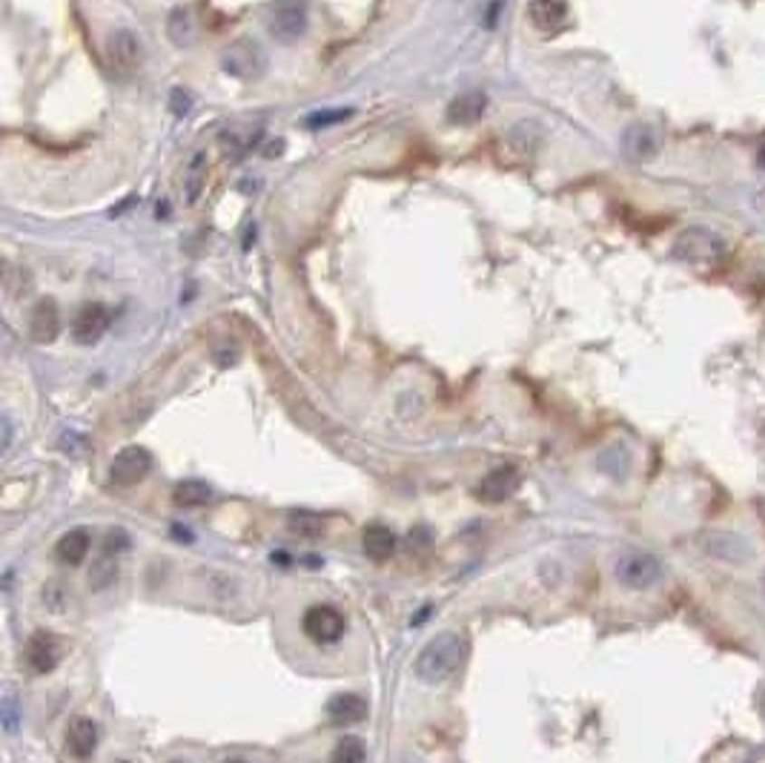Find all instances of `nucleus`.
Wrapping results in <instances>:
<instances>
[{
	"mask_svg": "<svg viewBox=\"0 0 765 763\" xmlns=\"http://www.w3.org/2000/svg\"><path fill=\"white\" fill-rule=\"evenodd\" d=\"M464 661H467V640L456 632H442L419 652L413 671L422 683L442 686L464 666Z\"/></svg>",
	"mask_w": 765,
	"mask_h": 763,
	"instance_id": "1",
	"label": "nucleus"
},
{
	"mask_svg": "<svg viewBox=\"0 0 765 763\" xmlns=\"http://www.w3.org/2000/svg\"><path fill=\"white\" fill-rule=\"evenodd\" d=\"M614 577L619 585L631 588V592H648V588H654L663 580V563L648 551H628L617 560Z\"/></svg>",
	"mask_w": 765,
	"mask_h": 763,
	"instance_id": "2",
	"label": "nucleus"
},
{
	"mask_svg": "<svg viewBox=\"0 0 765 763\" xmlns=\"http://www.w3.org/2000/svg\"><path fill=\"white\" fill-rule=\"evenodd\" d=\"M722 253H725V245L711 230H705V227L685 230L680 238H676V245H674V256L680 258V262L697 265V267L720 262Z\"/></svg>",
	"mask_w": 765,
	"mask_h": 763,
	"instance_id": "3",
	"label": "nucleus"
},
{
	"mask_svg": "<svg viewBox=\"0 0 765 763\" xmlns=\"http://www.w3.org/2000/svg\"><path fill=\"white\" fill-rule=\"evenodd\" d=\"M301 629L304 634L312 640V643H319V646H330V643H339V640L344 637V629H347V620L339 609H333V605H310V609L304 612L301 617Z\"/></svg>",
	"mask_w": 765,
	"mask_h": 763,
	"instance_id": "4",
	"label": "nucleus"
},
{
	"mask_svg": "<svg viewBox=\"0 0 765 763\" xmlns=\"http://www.w3.org/2000/svg\"><path fill=\"white\" fill-rule=\"evenodd\" d=\"M267 29L275 41L292 43L307 32V4L304 0H278L270 12Z\"/></svg>",
	"mask_w": 765,
	"mask_h": 763,
	"instance_id": "5",
	"label": "nucleus"
},
{
	"mask_svg": "<svg viewBox=\"0 0 765 763\" xmlns=\"http://www.w3.org/2000/svg\"><path fill=\"white\" fill-rule=\"evenodd\" d=\"M107 61H110L115 75H132L135 69L141 66V61H144L141 38H138V34L129 32V29L112 32L110 43H107Z\"/></svg>",
	"mask_w": 765,
	"mask_h": 763,
	"instance_id": "6",
	"label": "nucleus"
},
{
	"mask_svg": "<svg viewBox=\"0 0 765 763\" xmlns=\"http://www.w3.org/2000/svg\"><path fill=\"white\" fill-rule=\"evenodd\" d=\"M152 468V457L149 450L141 445H129L124 450H118L112 468H110V479L118 485V488H132V485L141 482Z\"/></svg>",
	"mask_w": 765,
	"mask_h": 763,
	"instance_id": "7",
	"label": "nucleus"
},
{
	"mask_svg": "<svg viewBox=\"0 0 765 763\" xmlns=\"http://www.w3.org/2000/svg\"><path fill=\"white\" fill-rule=\"evenodd\" d=\"M110 324H112L110 307L100 304V302H92V304L81 307V314L75 316V322H72V339H75L78 344H95L103 333L110 331Z\"/></svg>",
	"mask_w": 765,
	"mask_h": 763,
	"instance_id": "8",
	"label": "nucleus"
},
{
	"mask_svg": "<svg viewBox=\"0 0 765 763\" xmlns=\"http://www.w3.org/2000/svg\"><path fill=\"white\" fill-rule=\"evenodd\" d=\"M95 749H98V723L86 715H75L66 726V752L78 760H86L95 755Z\"/></svg>",
	"mask_w": 765,
	"mask_h": 763,
	"instance_id": "9",
	"label": "nucleus"
},
{
	"mask_svg": "<svg viewBox=\"0 0 765 763\" xmlns=\"http://www.w3.org/2000/svg\"><path fill=\"white\" fill-rule=\"evenodd\" d=\"M61 333V310L52 299H41L29 314V339L38 344L55 342Z\"/></svg>",
	"mask_w": 765,
	"mask_h": 763,
	"instance_id": "10",
	"label": "nucleus"
},
{
	"mask_svg": "<svg viewBox=\"0 0 765 763\" xmlns=\"http://www.w3.org/2000/svg\"><path fill=\"white\" fill-rule=\"evenodd\" d=\"M516 488H519V471H516L513 465H502V468H496V471H491L488 477L479 482L476 497L482 502H491V506H496V502H505Z\"/></svg>",
	"mask_w": 765,
	"mask_h": 763,
	"instance_id": "11",
	"label": "nucleus"
},
{
	"mask_svg": "<svg viewBox=\"0 0 765 763\" xmlns=\"http://www.w3.org/2000/svg\"><path fill=\"white\" fill-rule=\"evenodd\" d=\"M24 663L32 674H49L58 666V646L49 634H32L24 649Z\"/></svg>",
	"mask_w": 765,
	"mask_h": 763,
	"instance_id": "12",
	"label": "nucleus"
},
{
	"mask_svg": "<svg viewBox=\"0 0 765 763\" xmlns=\"http://www.w3.org/2000/svg\"><path fill=\"white\" fill-rule=\"evenodd\" d=\"M528 17L539 32H556L568 17L565 0H528Z\"/></svg>",
	"mask_w": 765,
	"mask_h": 763,
	"instance_id": "13",
	"label": "nucleus"
},
{
	"mask_svg": "<svg viewBox=\"0 0 765 763\" xmlns=\"http://www.w3.org/2000/svg\"><path fill=\"white\" fill-rule=\"evenodd\" d=\"M368 712H370L368 700L356 695V691H344V695H336L327 703V715L333 723H361L368 718Z\"/></svg>",
	"mask_w": 765,
	"mask_h": 763,
	"instance_id": "14",
	"label": "nucleus"
},
{
	"mask_svg": "<svg viewBox=\"0 0 765 763\" xmlns=\"http://www.w3.org/2000/svg\"><path fill=\"white\" fill-rule=\"evenodd\" d=\"M484 110H488V95H484L482 90H473V92H464L459 95L454 103L447 107V121L450 124H476V121L484 115Z\"/></svg>",
	"mask_w": 765,
	"mask_h": 763,
	"instance_id": "15",
	"label": "nucleus"
},
{
	"mask_svg": "<svg viewBox=\"0 0 765 763\" xmlns=\"http://www.w3.org/2000/svg\"><path fill=\"white\" fill-rule=\"evenodd\" d=\"M92 548V536L86 528H72V531H66L58 546H55V554H58V560L66 563V565H81L86 560V554H90Z\"/></svg>",
	"mask_w": 765,
	"mask_h": 763,
	"instance_id": "16",
	"label": "nucleus"
},
{
	"mask_svg": "<svg viewBox=\"0 0 765 763\" xmlns=\"http://www.w3.org/2000/svg\"><path fill=\"white\" fill-rule=\"evenodd\" d=\"M361 546H364V554H368L370 560L385 563L396 554V534L387 526H370V528H364Z\"/></svg>",
	"mask_w": 765,
	"mask_h": 763,
	"instance_id": "17",
	"label": "nucleus"
},
{
	"mask_svg": "<svg viewBox=\"0 0 765 763\" xmlns=\"http://www.w3.org/2000/svg\"><path fill=\"white\" fill-rule=\"evenodd\" d=\"M711 554L720 560L749 563L751 560V546L732 531H720V534H711Z\"/></svg>",
	"mask_w": 765,
	"mask_h": 763,
	"instance_id": "18",
	"label": "nucleus"
},
{
	"mask_svg": "<svg viewBox=\"0 0 765 763\" xmlns=\"http://www.w3.org/2000/svg\"><path fill=\"white\" fill-rule=\"evenodd\" d=\"M206 172H210L206 152H196L193 161L186 164V172H184V198H186V204H196L201 198L204 184H206Z\"/></svg>",
	"mask_w": 765,
	"mask_h": 763,
	"instance_id": "19",
	"label": "nucleus"
},
{
	"mask_svg": "<svg viewBox=\"0 0 765 763\" xmlns=\"http://www.w3.org/2000/svg\"><path fill=\"white\" fill-rule=\"evenodd\" d=\"M213 497V488L206 482H198V479H186L181 482L176 491H172V499H176V506L181 508H198V506H206Z\"/></svg>",
	"mask_w": 765,
	"mask_h": 763,
	"instance_id": "20",
	"label": "nucleus"
},
{
	"mask_svg": "<svg viewBox=\"0 0 765 763\" xmlns=\"http://www.w3.org/2000/svg\"><path fill=\"white\" fill-rule=\"evenodd\" d=\"M290 528L295 531V534H301V536H321L324 534V528H327V523L324 519L319 517V514H312V511H295L290 519Z\"/></svg>",
	"mask_w": 765,
	"mask_h": 763,
	"instance_id": "21",
	"label": "nucleus"
},
{
	"mask_svg": "<svg viewBox=\"0 0 765 763\" xmlns=\"http://www.w3.org/2000/svg\"><path fill=\"white\" fill-rule=\"evenodd\" d=\"M333 763H368V749L359 738H344L333 749Z\"/></svg>",
	"mask_w": 765,
	"mask_h": 763,
	"instance_id": "22",
	"label": "nucleus"
},
{
	"mask_svg": "<svg viewBox=\"0 0 765 763\" xmlns=\"http://www.w3.org/2000/svg\"><path fill=\"white\" fill-rule=\"evenodd\" d=\"M742 763H765V749H757V752H751V755L745 758Z\"/></svg>",
	"mask_w": 765,
	"mask_h": 763,
	"instance_id": "23",
	"label": "nucleus"
},
{
	"mask_svg": "<svg viewBox=\"0 0 765 763\" xmlns=\"http://www.w3.org/2000/svg\"><path fill=\"white\" fill-rule=\"evenodd\" d=\"M757 167H762V169H765V135H762L760 150H757Z\"/></svg>",
	"mask_w": 765,
	"mask_h": 763,
	"instance_id": "24",
	"label": "nucleus"
},
{
	"mask_svg": "<svg viewBox=\"0 0 765 763\" xmlns=\"http://www.w3.org/2000/svg\"><path fill=\"white\" fill-rule=\"evenodd\" d=\"M224 763H247V760H238V758H233V760H224Z\"/></svg>",
	"mask_w": 765,
	"mask_h": 763,
	"instance_id": "25",
	"label": "nucleus"
},
{
	"mask_svg": "<svg viewBox=\"0 0 765 763\" xmlns=\"http://www.w3.org/2000/svg\"><path fill=\"white\" fill-rule=\"evenodd\" d=\"M762 592H765V575H762Z\"/></svg>",
	"mask_w": 765,
	"mask_h": 763,
	"instance_id": "26",
	"label": "nucleus"
},
{
	"mask_svg": "<svg viewBox=\"0 0 765 763\" xmlns=\"http://www.w3.org/2000/svg\"><path fill=\"white\" fill-rule=\"evenodd\" d=\"M118 763H129V760H118Z\"/></svg>",
	"mask_w": 765,
	"mask_h": 763,
	"instance_id": "27",
	"label": "nucleus"
}]
</instances>
